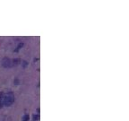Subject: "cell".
<instances>
[{"label": "cell", "instance_id": "cell-4", "mask_svg": "<svg viewBox=\"0 0 129 121\" xmlns=\"http://www.w3.org/2000/svg\"><path fill=\"white\" fill-rule=\"evenodd\" d=\"M4 105V93H1L0 95V108H2Z\"/></svg>", "mask_w": 129, "mask_h": 121}, {"label": "cell", "instance_id": "cell-8", "mask_svg": "<svg viewBox=\"0 0 129 121\" xmlns=\"http://www.w3.org/2000/svg\"><path fill=\"white\" fill-rule=\"evenodd\" d=\"M23 67H25L26 66H27V62H26V61H23Z\"/></svg>", "mask_w": 129, "mask_h": 121}, {"label": "cell", "instance_id": "cell-1", "mask_svg": "<svg viewBox=\"0 0 129 121\" xmlns=\"http://www.w3.org/2000/svg\"><path fill=\"white\" fill-rule=\"evenodd\" d=\"M14 102V95L13 92H9L6 95H4V105L11 106Z\"/></svg>", "mask_w": 129, "mask_h": 121}, {"label": "cell", "instance_id": "cell-2", "mask_svg": "<svg viewBox=\"0 0 129 121\" xmlns=\"http://www.w3.org/2000/svg\"><path fill=\"white\" fill-rule=\"evenodd\" d=\"M1 64H2V66H3L4 67H6V68H9V67H13L12 60H11L10 58H8V57H4L3 59H2Z\"/></svg>", "mask_w": 129, "mask_h": 121}, {"label": "cell", "instance_id": "cell-7", "mask_svg": "<svg viewBox=\"0 0 129 121\" xmlns=\"http://www.w3.org/2000/svg\"><path fill=\"white\" fill-rule=\"evenodd\" d=\"M38 119H39V116H38V115H34L33 116V120H38Z\"/></svg>", "mask_w": 129, "mask_h": 121}, {"label": "cell", "instance_id": "cell-6", "mask_svg": "<svg viewBox=\"0 0 129 121\" xmlns=\"http://www.w3.org/2000/svg\"><path fill=\"white\" fill-rule=\"evenodd\" d=\"M23 43H20L19 45H18V46H17V48H16V50H15V51H18V50H19V49L23 47Z\"/></svg>", "mask_w": 129, "mask_h": 121}, {"label": "cell", "instance_id": "cell-3", "mask_svg": "<svg viewBox=\"0 0 129 121\" xmlns=\"http://www.w3.org/2000/svg\"><path fill=\"white\" fill-rule=\"evenodd\" d=\"M21 60L19 59V58H15V59H14V60H12V65H13V67L14 66H17V65L20 64Z\"/></svg>", "mask_w": 129, "mask_h": 121}, {"label": "cell", "instance_id": "cell-5", "mask_svg": "<svg viewBox=\"0 0 129 121\" xmlns=\"http://www.w3.org/2000/svg\"><path fill=\"white\" fill-rule=\"evenodd\" d=\"M29 118H30V117H29V115L26 114L23 116V121H28L29 120Z\"/></svg>", "mask_w": 129, "mask_h": 121}]
</instances>
